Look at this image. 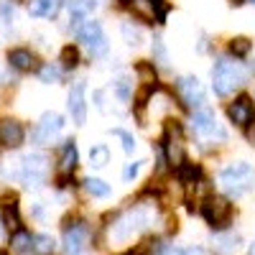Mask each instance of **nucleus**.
I'll use <instances>...</instances> for the list:
<instances>
[{"mask_svg": "<svg viewBox=\"0 0 255 255\" xmlns=\"http://www.w3.org/2000/svg\"><path fill=\"white\" fill-rule=\"evenodd\" d=\"M199 176H202V168H199L197 163H189V161H186V163L179 168V179H181L184 184H194Z\"/></svg>", "mask_w": 255, "mask_h": 255, "instance_id": "4be33fe9", "label": "nucleus"}, {"mask_svg": "<svg viewBox=\"0 0 255 255\" xmlns=\"http://www.w3.org/2000/svg\"><path fill=\"white\" fill-rule=\"evenodd\" d=\"M240 243H243V238L238 232H225V235H217L212 245H215V250L222 253V255H232V253H238Z\"/></svg>", "mask_w": 255, "mask_h": 255, "instance_id": "6ab92c4d", "label": "nucleus"}, {"mask_svg": "<svg viewBox=\"0 0 255 255\" xmlns=\"http://www.w3.org/2000/svg\"><path fill=\"white\" fill-rule=\"evenodd\" d=\"M67 108H69V115H72V120L77 125H82L84 120H87V100H84V84L82 82H77L72 87Z\"/></svg>", "mask_w": 255, "mask_h": 255, "instance_id": "f8f14e48", "label": "nucleus"}, {"mask_svg": "<svg viewBox=\"0 0 255 255\" xmlns=\"http://www.w3.org/2000/svg\"><path fill=\"white\" fill-rule=\"evenodd\" d=\"M248 255H255V243L250 245V253H248Z\"/></svg>", "mask_w": 255, "mask_h": 255, "instance_id": "4c0bfd02", "label": "nucleus"}, {"mask_svg": "<svg viewBox=\"0 0 255 255\" xmlns=\"http://www.w3.org/2000/svg\"><path fill=\"white\" fill-rule=\"evenodd\" d=\"M33 253L38 255H51L54 253V240L49 235H33Z\"/></svg>", "mask_w": 255, "mask_h": 255, "instance_id": "b1692460", "label": "nucleus"}, {"mask_svg": "<svg viewBox=\"0 0 255 255\" xmlns=\"http://www.w3.org/2000/svg\"><path fill=\"white\" fill-rule=\"evenodd\" d=\"M245 138H248V140L255 145V118H253V120L245 125Z\"/></svg>", "mask_w": 255, "mask_h": 255, "instance_id": "f704fd0d", "label": "nucleus"}, {"mask_svg": "<svg viewBox=\"0 0 255 255\" xmlns=\"http://www.w3.org/2000/svg\"><path fill=\"white\" fill-rule=\"evenodd\" d=\"M0 255H8V253H3V250H0Z\"/></svg>", "mask_w": 255, "mask_h": 255, "instance_id": "ea45409f", "label": "nucleus"}, {"mask_svg": "<svg viewBox=\"0 0 255 255\" xmlns=\"http://www.w3.org/2000/svg\"><path fill=\"white\" fill-rule=\"evenodd\" d=\"M153 10H156V23H163L166 13H168V5L163 3V0H153Z\"/></svg>", "mask_w": 255, "mask_h": 255, "instance_id": "2f4dec72", "label": "nucleus"}, {"mask_svg": "<svg viewBox=\"0 0 255 255\" xmlns=\"http://www.w3.org/2000/svg\"><path fill=\"white\" fill-rule=\"evenodd\" d=\"M77 36L92 56H102L105 51H108V38H105V31H102V26L97 23V20H87V23L77 31Z\"/></svg>", "mask_w": 255, "mask_h": 255, "instance_id": "423d86ee", "label": "nucleus"}, {"mask_svg": "<svg viewBox=\"0 0 255 255\" xmlns=\"http://www.w3.org/2000/svg\"><path fill=\"white\" fill-rule=\"evenodd\" d=\"M232 3H243V0H232Z\"/></svg>", "mask_w": 255, "mask_h": 255, "instance_id": "58836bf2", "label": "nucleus"}, {"mask_svg": "<svg viewBox=\"0 0 255 255\" xmlns=\"http://www.w3.org/2000/svg\"><path fill=\"white\" fill-rule=\"evenodd\" d=\"M191 130H194V135L204 143H222L227 138L225 128L217 123V118H215L212 110H197L194 120H191Z\"/></svg>", "mask_w": 255, "mask_h": 255, "instance_id": "7ed1b4c3", "label": "nucleus"}, {"mask_svg": "<svg viewBox=\"0 0 255 255\" xmlns=\"http://www.w3.org/2000/svg\"><path fill=\"white\" fill-rule=\"evenodd\" d=\"M138 171H140V163H138V161H135V163H128V166H125V171H123V179H125V181H130V179L138 176Z\"/></svg>", "mask_w": 255, "mask_h": 255, "instance_id": "473e14b6", "label": "nucleus"}, {"mask_svg": "<svg viewBox=\"0 0 255 255\" xmlns=\"http://www.w3.org/2000/svg\"><path fill=\"white\" fill-rule=\"evenodd\" d=\"M10 250L18 253V255L33 250V235H31V232H26V230L13 232V235H10Z\"/></svg>", "mask_w": 255, "mask_h": 255, "instance_id": "412c9836", "label": "nucleus"}, {"mask_svg": "<svg viewBox=\"0 0 255 255\" xmlns=\"http://www.w3.org/2000/svg\"><path fill=\"white\" fill-rule=\"evenodd\" d=\"M84 189H87V194H92V197H108L110 194V186L102 179H87L84 181Z\"/></svg>", "mask_w": 255, "mask_h": 255, "instance_id": "5701e85b", "label": "nucleus"}, {"mask_svg": "<svg viewBox=\"0 0 255 255\" xmlns=\"http://www.w3.org/2000/svg\"><path fill=\"white\" fill-rule=\"evenodd\" d=\"M61 128H64V118L56 113H46L36 128V140L38 143H54L56 135L61 133Z\"/></svg>", "mask_w": 255, "mask_h": 255, "instance_id": "9b49d317", "label": "nucleus"}, {"mask_svg": "<svg viewBox=\"0 0 255 255\" xmlns=\"http://www.w3.org/2000/svg\"><path fill=\"white\" fill-rule=\"evenodd\" d=\"M113 135H118L123 140V148H125V153H133L135 151V140L130 133H125V130H113Z\"/></svg>", "mask_w": 255, "mask_h": 255, "instance_id": "c756f323", "label": "nucleus"}, {"mask_svg": "<svg viewBox=\"0 0 255 255\" xmlns=\"http://www.w3.org/2000/svg\"><path fill=\"white\" fill-rule=\"evenodd\" d=\"M61 64L67 69H74L77 64H79V51H77V46H64L61 49Z\"/></svg>", "mask_w": 255, "mask_h": 255, "instance_id": "a878e982", "label": "nucleus"}, {"mask_svg": "<svg viewBox=\"0 0 255 255\" xmlns=\"http://www.w3.org/2000/svg\"><path fill=\"white\" fill-rule=\"evenodd\" d=\"M138 74H140V82L145 84V87H153L156 84V69L151 67V64H138Z\"/></svg>", "mask_w": 255, "mask_h": 255, "instance_id": "cd10ccee", "label": "nucleus"}, {"mask_svg": "<svg viewBox=\"0 0 255 255\" xmlns=\"http://www.w3.org/2000/svg\"><path fill=\"white\" fill-rule=\"evenodd\" d=\"M128 8L133 10V15H138L145 23L156 20V10H153V0H128Z\"/></svg>", "mask_w": 255, "mask_h": 255, "instance_id": "aec40b11", "label": "nucleus"}, {"mask_svg": "<svg viewBox=\"0 0 255 255\" xmlns=\"http://www.w3.org/2000/svg\"><path fill=\"white\" fill-rule=\"evenodd\" d=\"M41 79H44L46 84H51V82H59V77H61V72L56 69V67H51V64H46V67H41Z\"/></svg>", "mask_w": 255, "mask_h": 255, "instance_id": "c85d7f7f", "label": "nucleus"}, {"mask_svg": "<svg viewBox=\"0 0 255 255\" xmlns=\"http://www.w3.org/2000/svg\"><path fill=\"white\" fill-rule=\"evenodd\" d=\"M248 79V72L243 69V64L230 59V56H222L215 61V69H212V87L220 97H227L232 95L240 84H245Z\"/></svg>", "mask_w": 255, "mask_h": 255, "instance_id": "f257e3e1", "label": "nucleus"}, {"mask_svg": "<svg viewBox=\"0 0 255 255\" xmlns=\"http://www.w3.org/2000/svg\"><path fill=\"white\" fill-rule=\"evenodd\" d=\"M3 225L10 230V235L13 232H18V230H23L20 225V215H18V202H15V197H5L3 199Z\"/></svg>", "mask_w": 255, "mask_h": 255, "instance_id": "dca6fc26", "label": "nucleus"}, {"mask_svg": "<svg viewBox=\"0 0 255 255\" xmlns=\"http://www.w3.org/2000/svg\"><path fill=\"white\" fill-rule=\"evenodd\" d=\"M90 245V227L84 222H74L64 230V250L69 255H82Z\"/></svg>", "mask_w": 255, "mask_h": 255, "instance_id": "9d476101", "label": "nucleus"}, {"mask_svg": "<svg viewBox=\"0 0 255 255\" xmlns=\"http://www.w3.org/2000/svg\"><path fill=\"white\" fill-rule=\"evenodd\" d=\"M220 184H222V189L227 191L230 197L245 194V191L253 186V168H250V163L238 161V163H230L227 168H222Z\"/></svg>", "mask_w": 255, "mask_h": 255, "instance_id": "f03ea898", "label": "nucleus"}, {"mask_svg": "<svg viewBox=\"0 0 255 255\" xmlns=\"http://www.w3.org/2000/svg\"><path fill=\"white\" fill-rule=\"evenodd\" d=\"M145 212L143 209H135V212H128V215H123L120 220H118V225H113V230H110V235H113V240H118V243H125V240H130L135 232L145 225Z\"/></svg>", "mask_w": 255, "mask_h": 255, "instance_id": "6e6552de", "label": "nucleus"}, {"mask_svg": "<svg viewBox=\"0 0 255 255\" xmlns=\"http://www.w3.org/2000/svg\"><path fill=\"white\" fill-rule=\"evenodd\" d=\"M176 95L181 97L184 102V108L189 110H194V108H202L207 95H204V87H202V82L197 77H181L176 82Z\"/></svg>", "mask_w": 255, "mask_h": 255, "instance_id": "0eeeda50", "label": "nucleus"}, {"mask_svg": "<svg viewBox=\"0 0 255 255\" xmlns=\"http://www.w3.org/2000/svg\"><path fill=\"white\" fill-rule=\"evenodd\" d=\"M8 64L18 72H31L36 67V56L28 49H13V51H8Z\"/></svg>", "mask_w": 255, "mask_h": 255, "instance_id": "a211bd4d", "label": "nucleus"}, {"mask_svg": "<svg viewBox=\"0 0 255 255\" xmlns=\"http://www.w3.org/2000/svg\"><path fill=\"white\" fill-rule=\"evenodd\" d=\"M23 125L18 120H0V143L8 148H18L23 143Z\"/></svg>", "mask_w": 255, "mask_h": 255, "instance_id": "4468645a", "label": "nucleus"}, {"mask_svg": "<svg viewBox=\"0 0 255 255\" xmlns=\"http://www.w3.org/2000/svg\"><path fill=\"white\" fill-rule=\"evenodd\" d=\"M49 176V158L44 153H28L20 163V181L26 186H41Z\"/></svg>", "mask_w": 255, "mask_h": 255, "instance_id": "20e7f679", "label": "nucleus"}, {"mask_svg": "<svg viewBox=\"0 0 255 255\" xmlns=\"http://www.w3.org/2000/svg\"><path fill=\"white\" fill-rule=\"evenodd\" d=\"M202 215L212 227H225L230 215H232V207L225 197H207L202 204Z\"/></svg>", "mask_w": 255, "mask_h": 255, "instance_id": "1a4fd4ad", "label": "nucleus"}, {"mask_svg": "<svg viewBox=\"0 0 255 255\" xmlns=\"http://www.w3.org/2000/svg\"><path fill=\"white\" fill-rule=\"evenodd\" d=\"M163 148H166V158L171 166L181 168L186 163V151H184V138H181V128L174 123L166 125V135H163Z\"/></svg>", "mask_w": 255, "mask_h": 255, "instance_id": "39448f33", "label": "nucleus"}, {"mask_svg": "<svg viewBox=\"0 0 255 255\" xmlns=\"http://www.w3.org/2000/svg\"><path fill=\"white\" fill-rule=\"evenodd\" d=\"M186 255H204V253H202L199 248H189V250H186Z\"/></svg>", "mask_w": 255, "mask_h": 255, "instance_id": "e433bc0d", "label": "nucleus"}, {"mask_svg": "<svg viewBox=\"0 0 255 255\" xmlns=\"http://www.w3.org/2000/svg\"><path fill=\"white\" fill-rule=\"evenodd\" d=\"M227 115H230V120L232 123H238V125H248L253 118H255V108H253V102H250V97H238L235 102L227 108Z\"/></svg>", "mask_w": 255, "mask_h": 255, "instance_id": "ddd939ff", "label": "nucleus"}, {"mask_svg": "<svg viewBox=\"0 0 255 255\" xmlns=\"http://www.w3.org/2000/svg\"><path fill=\"white\" fill-rule=\"evenodd\" d=\"M123 33H125V38H128V44H138L140 33H138L135 28H130V26H123Z\"/></svg>", "mask_w": 255, "mask_h": 255, "instance_id": "72a5a7b5", "label": "nucleus"}, {"mask_svg": "<svg viewBox=\"0 0 255 255\" xmlns=\"http://www.w3.org/2000/svg\"><path fill=\"white\" fill-rule=\"evenodd\" d=\"M110 161V151H108V145H95L92 148V151H90V163L92 166H105V163H108Z\"/></svg>", "mask_w": 255, "mask_h": 255, "instance_id": "393cba45", "label": "nucleus"}, {"mask_svg": "<svg viewBox=\"0 0 255 255\" xmlns=\"http://www.w3.org/2000/svg\"><path fill=\"white\" fill-rule=\"evenodd\" d=\"M250 41L248 38H232L230 41V51H232V56H248L250 54Z\"/></svg>", "mask_w": 255, "mask_h": 255, "instance_id": "bb28decb", "label": "nucleus"}, {"mask_svg": "<svg viewBox=\"0 0 255 255\" xmlns=\"http://www.w3.org/2000/svg\"><path fill=\"white\" fill-rule=\"evenodd\" d=\"M77 168V145L74 140H69L67 145L61 148V158H59V174H61V181H67V176Z\"/></svg>", "mask_w": 255, "mask_h": 255, "instance_id": "f3484780", "label": "nucleus"}, {"mask_svg": "<svg viewBox=\"0 0 255 255\" xmlns=\"http://www.w3.org/2000/svg\"><path fill=\"white\" fill-rule=\"evenodd\" d=\"M158 255H186V250H181V248H174V245H168V248H163Z\"/></svg>", "mask_w": 255, "mask_h": 255, "instance_id": "c9c22d12", "label": "nucleus"}, {"mask_svg": "<svg viewBox=\"0 0 255 255\" xmlns=\"http://www.w3.org/2000/svg\"><path fill=\"white\" fill-rule=\"evenodd\" d=\"M115 92H118V97L125 102V100H130V82H128L125 77L123 79H118L115 82Z\"/></svg>", "mask_w": 255, "mask_h": 255, "instance_id": "7c9ffc66", "label": "nucleus"}, {"mask_svg": "<svg viewBox=\"0 0 255 255\" xmlns=\"http://www.w3.org/2000/svg\"><path fill=\"white\" fill-rule=\"evenodd\" d=\"M64 5V0H28V10L36 18H54Z\"/></svg>", "mask_w": 255, "mask_h": 255, "instance_id": "2eb2a0df", "label": "nucleus"}]
</instances>
